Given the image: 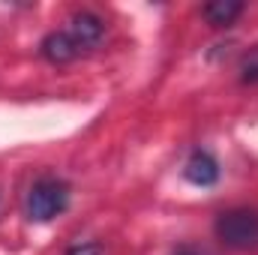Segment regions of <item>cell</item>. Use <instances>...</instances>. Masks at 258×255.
Instances as JSON below:
<instances>
[{
	"instance_id": "cell-6",
	"label": "cell",
	"mask_w": 258,
	"mask_h": 255,
	"mask_svg": "<svg viewBox=\"0 0 258 255\" xmlns=\"http://www.w3.org/2000/svg\"><path fill=\"white\" fill-rule=\"evenodd\" d=\"M201 15L207 18L210 27H231L243 15V3H237V0H213V3H204Z\"/></svg>"
},
{
	"instance_id": "cell-9",
	"label": "cell",
	"mask_w": 258,
	"mask_h": 255,
	"mask_svg": "<svg viewBox=\"0 0 258 255\" xmlns=\"http://www.w3.org/2000/svg\"><path fill=\"white\" fill-rule=\"evenodd\" d=\"M180 255H195V252H189V249H183V252H180Z\"/></svg>"
},
{
	"instance_id": "cell-1",
	"label": "cell",
	"mask_w": 258,
	"mask_h": 255,
	"mask_svg": "<svg viewBox=\"0 0 258 255\" xmlns=\"http://www.w3.org/2000/svg\"><path fill=\"white\" fill-rule=\"evenodd\" d=\"M69 207V186L57 177H39L24 198V213L30 222H51Z\"/></svg>"
},
{
	"instance_id": "cell-5",
	"label": "cell",
	"mask_w": 258,
	"mask_h": 255,
	"mask_svg": "<svg viewBox=\"0 0 258 255\" xmlns=\"http://www.w3.org/2000/svg\"><path fill=\"white\" fill-rule=\"evenodd\" d=\"M69 33L78 42V48H93L99 45V39L105 36V21L96 12H78L69 21Z\"/></svg>"
},
{
	"instance_id": "cell-8",
	"label": "cell",
	"mask_w": 258,
	"mask_h": 255,
	"mask_svg": "<svg viewBox=\"0 0 258 255\" xmlns=\"http://www.w3.org/2000/svg\"><path fill=\"white\" fill-rule=\"evenodd\" d=\"M66 255H102V246L99 243H78V246H72Z\"/></svg>"
},
{
	"instance_id": "cell-4",
	"label": "cell",
	"mask_w": 258,
	"mask_h": 255,
	"mask_svg": "<svg viewBox=\"0 0 258 255\" xmlns=\"http://www.w3.org/2000/svg\"><path fill=\"white\" fill-rule=\"evenodd\" d=\"M39 54L48 60V63H69L81 54L78 42L72 39L69 30H51L42 42H39Z\"/></svg>"
},
{
	"instance_id": "cell-7",
	"label": "cell",
	"mask_w": 258,
	"mask_h": 255,
	"mask_svg": "<svg viewBox=\"0 0 258 255\" xmlns=\"http://www.w3.org/2000/svg\"><path fill=\"white\" fill-rule=\"evenodd\" d=\"M240 78L249 81V84H258V51H252V54L243 60V66H240Z\"/></svg>"
},
{
	"instance_id": "cell-3",
	"label": "cell",
	"mask_w": 258,
	"mask_h": 255,
	"mask_svg": "<svg viewBox=\"0 0 258 255\" xmlns=\"http://www.w3.org/2000/svg\"><path fill=\"white\" fill-rule=\"evenodd\" d=\"M183 177H186L192 186L207 189V186H213V183L219 180V162L213 159V153H207V150L198 147V150H192V156L186 159Z\"/></svg>"
},
{
	"instance_id": "cell-2",
	"label": "cell",
	"mask_w": 258,
	"mask_h": 255,
	"mask_svg": "<svg viewBox=\"0 0 258 255\" xmlns=\"http://www.w3.org/2000/svg\"><path fill=\"white\" fill-rule=\"evenodd\" d=\"M216 237L228 249H255L258 246V213L249 207H234L216 216Z\"/></svg>"
}]
</instances>
